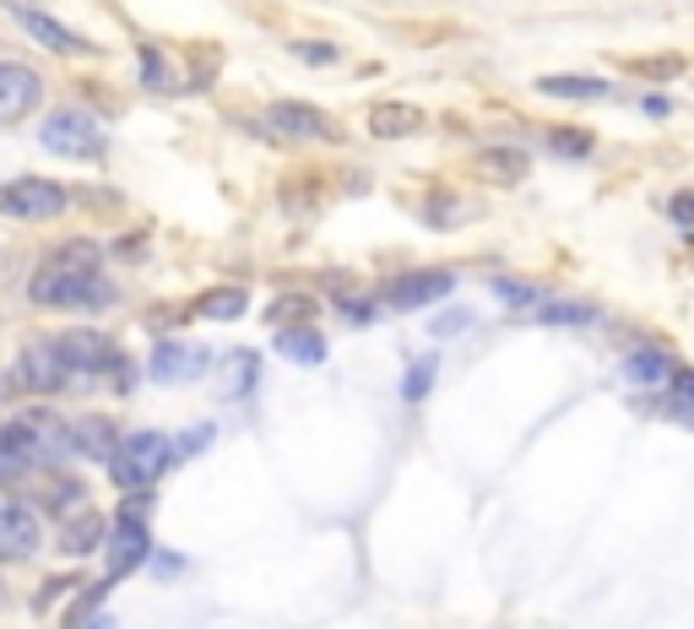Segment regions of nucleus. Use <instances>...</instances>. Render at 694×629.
Masks as SVG:
<instances>
[{"label":"nucleus","instance_id":"nucleus-30","mask_svg":"<svg viewBox=\"0 0 694 629\" xmlns=\"http://www.w3.org/2000/svg\"><path fill=\"white\" fill-rule=\"evenodd\" d=\"M690 407H694V370L678 364V370L667 375V419H684Z\"/></svg>","mask_w":694,"mask_h":629},{"label":"nucleus","instance_id":"nucleus-29","mask_svg":"<svg viewBox=\"0 0 694 629\" xmlns=\"http://www.w3.org/2000/svg\"><path fill=\"white\" fill-rule=\"evenodd\" d=\"M331 304H336V315H348L353 326H364V321H380V298L374 294H353L348 283H336V294H331Z\"/></svg>","mask_w":694,"mask_h":629},{"label":"nucleus","instance_id":"nucleus-39","mask_svg":"<svg viewBox=\"0 0 694 629\" xmlns=\"http://www.w3.org/2000/svg\"><path fill=\"white\" fill-rule=\"evenodd\" d=\"M60 591H77V576H60V581H49V587L39 591V602H33V608H39V613H43V608H49V602H55Z\"/></svg>","mask_w":694,"mask_h":629},{"label":"nucleus","instance_id":"nucleus-6","mask_svg":"<svg viewBox=\"0 0 694 629\" xmlns=\"http://www.w3.org/2000/svg\"><path fill=\"white\" fill-rule=\"evenodd\" d=\"M71 207V190L60 179H43V174H22V179H6L0 185V217H17V223H49Z\"/></svg>","mask_w":694,"mask_h":629},{"label":"nucleus","instance_id":"nucleus-11","mask_svg":"<svg viewBox=\"0 0 694 629\" xmlns=\"http://www.w3.org/2000/svg\"><path fill=\"white\" fill-rule=\"evenodd\" d=\"M43 104V77L22 60H0V126H17Z\"/></svg>","mask_w":694,"mask_h":629},{"label":"nucleus","instance_id":"nucleus-31","mask_svg":"<svg viewBox=\"0 0 694 629\" xmlns=\"http://www.w3.org/2000/svg\"><path fill=\"white\" fill-rule=\"evenodd\" d=\"M489 288H493V298H505L510 309H537V304H543V294H537L531 283H510V277H493Z\"/></svg>","mask_w":694,"mask_h":629},{"label":"nucleus","instance_id":"nucleus-12","mask_svg":"<svg viewBox=\"0 0 694 629\" xmlns=\"http://www.w3.org/2000/svg\"><path fill=\"white\" fill-rule=\"evenodd\" d=\"M206 364H212V353H206L202 342H158L153 358H147V375L158 380V385H179V380L206 375Z\"/></svg>","mask_w":694,"mask_h":629},{"label":"nucleus","instance_id":"nucleus-5","mask_svg":"<svg viewBox=\"0 0 694 629\" xmlns=\"http://www.w3.org/2000/svg\"><path fill=\"white\" fill-rule=\"evenodd\" d=\"M261 130H266L272 141H293V147H315V141L336 147V141H342V126L331 120L326 109L304 104V98H277V104H266Z\"/></svg>","mask_w":694,"mask_h":629},{"label":"nucleus","instance_id":"nucleus-24","mask_svg":"<svg viewBox=\"0 0 694 629\" xmlns=\"http://www.w3.org/2000/svg\"><path fill=\"white\" fill-rule=\"evenodd\" d=\"M43 504L66 521V515L87 510V483L82 478H66V472H49V478H43Z\"/></svg>","mask_w":694,"mask_h":629},{"label":"nucleus","instance_id":"nucleus-23","mask_svg":"<svg viewBox=\"0 0 694 629\" xmlns=\"http://www.w3.org/2000/svg\"><path fill=\"white\" fill-rule=\"evenodd\" d=\"M136 77H141V87H147L153 98H174V92H179V77L168 71L158 43H141V49H136Z\"/></svg>","mask_w":694,"mask_h":629},{"label":"nucleus","instance_id":"nucleus-25","mask_svg":"<svg viewBox=\"0 0 694 629\" xmlns=\"http://www.w3.org/2000/svg\"><path fill=\"white\" fill-rule=\"evenodd\" d=\"M315 315H321V304L310 294H277L266 304V321H272V332L277 326H315Z\"/></svg>","mask_w":694,"mask_h":629},{"label":"nucleus","instance_id":"nucleus-26","mask_svg":"<svg viewBox=\"0 0 694 629\" xmlns=\"http://www.w3.org/2000/svg\"><path fill=\"white\" fill-rule=\"evenodd\" d=\"M543 147L554 158H592L597 153V136L580 126H543Z\"/></svg>","mask_w":694,"mask_h":629},{"label":"nucleus","instance_id":"nucleus-17","mask_svg":"<svg viewBox=\"0 0 694 629\" xmlns=\"http://www.w3.org/2000/svg\"><path fill=\"white\" fill-rule=\"evenodd\" d=\"M537 92H543V98H565V104H608L613 82L608 77H580V71H570V77H537Z\"/></svg>","mask_w":694,"mask_h":629},{"label":"nucleus","instance_id":"nucleus-27","mask_svg":"<svg viewBox=\"0 0 694 629\" xmlns=\"http://www.w3.org/2000/svg\"><path fill=\"white\" fill-rule=\"evenodd\" d=\"M537 326H592L597 321V304H559V298H543L531 309Z\"/></svg>","mask_w":694,"mask_h":629},{"label":"nucleus","instance_id":"nucleus-16","mask_svg":"<svg viewBox=\"0 0 694 629\" xmlns=\"http://www.w3.org/2000/svg\"><path fill=\"white\" fill-rule=\"evenodd\" d=\"M185 315H190V321H240V315H250V294L240 283H217V288H206V294L190 298Z\"/></svg>","mask_w":694,"mask_h":629},{"label":"nucleus","instance_id":"nucleus-21","mask_svg":"<svg viewBox=\"0 0 694 629\" xmlns=\"http://www.w3.org/2000/svg\"><path fill=\"white\" fill-rule=\"evenodd\" d=\"M673 370H678V358L667 347H635V353H624V380H635V385H667Z\"/></svg>","mask_w":694,"mask_h":629},{"label":"nucleus","instance_id":"nucleus-28","mask_svg":"<svg viewBox=\"0 0 694 629\" xmlns=\"http://www.w3.org/2000/svg\"><path fill=\"white\" fill-rule=\"evenodd\" d=\"M635 77H652V82H673V77H684L690 71V60L684 55H641V60H624Z\"/></svg>","mask_w":694,"mask_h":629},{"label":"nucleus","instance_id":"nucleus-19","mask_svg":"<svg viewBox=\"0 0 694 629\" xmlns=\"http://www.w3.org/2000/svg\"><path fill=\"white\" fill-rule=\"evenodd\" d=\"M109 538V515H98V510H77V515H66V527H60V553H92V548H104Z\"/></svg>","mask_w":694,"mask_h":629},{"label":"nucleus","instance_id":"nucleus-7","mask_svg":"<svg viewBox=\"0 0 694 629\" xmlns=\"http://www.w3.org/2000/svg\"><path fill=\"white\" fill-rule=\"evenodd\" d=\"M11 391H28V396H60L66 385H71V370H66V358L55 353V342L43 336V342H28L17 358H11Z\"/></svg>","mask_w":694,"mask_h":629},{"label":"nucleus","instance_id":"nucleus-8","mask_svg":"<svg viewBox=\"0 0 694 629\" xmlns=\"http://www.w3.org/2000/svg\"><path fill=\"white\" fill-rule=\"evenodd\" d=\"M55 342V353L66 358V370L71 375H109L115 364H120V342L109 332H92V326H66L60 336H49Z\"/></svg>","mask_w":694,"mask_h":629},{"label":"nucleus","instance_id":"nucleus-22","mask_svg":"<svg viewBox=\"0 0 694 629\" xmlns=\"http://www.w3.org/2000/svg\"><path fill=\"white\" fill-rule=\"evenodd\" d=\"M527 168L531 164L521 147H483V153H478V174H483L489 185H521Z\"/></svg>","mask_w":694,"mask_h":629},{"label":"nucleus","instance_id":"nucleus-32","mask_svg":"<svg viewBox=\"0 0 694 629\" xmlns=\"http://www.w3.org/2000/svg\"><path fill=\"white\" fill-rule=\"evenodd\" d=\"M287 55L321 71V66H336V55H342V49H336V43H321V39H299V43H287Z\"/></svg>","mask_w":694,"mask_h":629},{"label":"nucleus","instance_id":"nucleus-1","mask_svg":"<svg viewBox=\"0 0 694 629\" xmlns=\"http://www.w3.org/2000/svg\"><path fill=\"white\" fill-rule=\"evenodd\" d=\"M28 298L39 309H104L115 304V283L104 277V250L92 239L55 245L28 277Z\"/></svg>","mask_w":694,"mask_h":629},{"label":"nucleus","instance_id":"nucleus-36","mask_svg":"<svg viewBox=\"0 0 694 629\" xmlns=\"http://www.w3.org/2000/svg\"><path fill=\"white\" fill-rule=\"evenodd\" d=\"M450 217H456V202H450L446 190H434V196H429V223H434V228H446Z\"/></svg>","mask_w":694,"mask_h":629},{"label":"nucleus","instance_id":"nucleus-15","mask_svg":"<svg viewBox=\"0 0 694 629\" xmlns=\"http://www.w3.org/2000/svg\"><path fill=\"white\" fill-rule=\"evenodd\" d=\"M49 462L39 429L28 419H0V466H39Z\"/></svg>","mask_w":694,"mask_h":629},{"label":"nucleus","instance_id":"nucleus-20","mask_svg":"<svg viewBox=\"0 0 694 629\" xmlns=\"http://www.w3.org/2000/svg\"><path fill=\"white\" fill-rule=\"evenodd\" d=\"M272 342H277V353H283V358L304 364V370H310V364H326V336L315 332V326H277Z\"/></svg>","mask_w":694,"mask_h":629},{"label":"nucleus","instance_id":"nucleus-9","mask_svg":"<svg viewBox=\"0 0 694 629\" xmlns=\"http://www.w3.org/2000/svg\"><path fill=\"white\" fill-rule=\"evenodd\" d=\"M456 288V272H440V266H429V272H391L385 283H380V304L385 309H397V315H412V309H423V304H434V298H446Z\"/></svg>","mask_w":694,"mask_h":629},{"label":"nucleus","instance_id":"nucleus-41","mask_svg":"<svg viewBox=\"0 0 694 629\" xmlns=\"http://www.w3.org/2000/svg\"><path fill=\"white\" fill-rule=\"evenodd\" d=\"M6 396H11V375L0 370V402H6Z\"/></svg>","mask_w":694,"mask_h":629},{"label":"nucleus","instance_id":"nucleus-33","mask_svg":"<svg viewBox=\"0 0 694 629\" xmlns=\"http://www.w3.org/2000/svg\"><path fill=\"white\" fill-rule=\"evenodd\" d=\"M429 385H434V358H418L408 375H402V402H423Z\"/></svg>","mask_w":694,"mask_h":629},{"label":"nucleus","instance_id":"nucleus-37","mask_svg":"<svg viewBox=\"0 0 694 629\" xmlns=\"http://www.w3.org/2000/svg\"><path fill=\"white\" fill-rule=\"evenodd\" d=\"M147 564H158V570H164L158 581H179V570H185V559H179V553H158V548L147 553Z\"/></svg>","mask_w":694,"mask_h":629},{"label":"nucleus","instance_id":"nucleus-18","mask_svg":"<svg viewBox=\"0 0 694 629\" xmlns=\"http://www.w3.org/2000/svg\"><path fill=\"white\" fill-rule=\"evenodd\" d=\"M115 445H120V429L104 419V413H87V419L71 423V451L87 456V462H109Z\"/></svg>","mask_w":694,"mask_h":629},{"label":"nucleus","instance_id":"nucleus-10","mask_svg":"<svg viewBox=\"0 0 694 629\" xmlns=\"http://www.w3.org/2000/svg\"><path fill=\"white\" fill-rule=\"evenodd\" d=\"M39 548H43L39 510L22 500H6L0 504V564H28Z\"/></svg>","mask_w":694,"mask_h":629},{"label":"nucleus","instance_id":"nucleus-38","mask_svg":"<svg viewBox=\"0 0 694 629\" xmlns=\"http://www.w3.org/2000/svg\"><path fill=\"white\" fill-rule=\"evenodd\" d=\"M641 109H646L652 120H667V115H673V98H667V92H646V98H641Z\"/></svg>","mask_w":694,"mask_h":629},{"label":"nucleus","instance_id":"nucleus-13","mask_svg":"<svg viewBox=\"0 0 694 629\" xmlns=\"http://www.w3.org/2000/svg\"><path fill=\"white\" fill-rule=\"evenodd\" d=\"M11 17H17V22H22V28L43 43V49H55V55H98V43L82 39V33H77V28H66V22H55V17L39 11V6H22V0H17V6H11Z\"/></svg>","mask_w":694,"mask_h":629},{"label":"nucleus","instance_id":"nucleus-2","mask_svg":"<svg viewBox=\"0 0 694 629\" xmlns=\"http://www.w3.org/2000/svg\"><path fill=\"white\" fill-rule=\"evenodd\" d=\"M153 494H125V504L109 515V538H104V581L120 587L125 576H136L153 553Z\"/></svg>","mask_w":694,"mask_h":629},{"label":"nucleus","instance_id":"nucleus-4","mask_svg":"<svg viewBox=\"0 0 694 629\" xmlns=\"http://www.w3.org/2000/svg\"><path fill=\"white\" fill-rule=\"evenodd\" d=\"M39 147L55 158H77V164H98L109 153V136L104 126L87 115V109H49L39 126Z\"/></svg>","mask_w":694,"mask_h":629},{"label":"nucleus","instance_id":"nucleus-34","mask_svg":"<svg viewBox=\"0 0 694 629\" xmlns=\"http://www.w3.org/2000/svg\"><path fill=\"white\" fill-rule=\"evenodd\" d=\"M212 434H217L212 423L190 429V434H179V440H174V456H196V451H206V440H212Z\"/></svg>","mask_w":694,"mask_h":629},{"label":"nucleus","instance_id":"nucleus-40","mask_svg":"<svg viewBox=\"0 0 694 629\" xmlns=\"http://www.w3.org/2000/svg\"><path fill=\"white\" fill-rule=\"evenodd\" d=\"M467 326H472V315H467V309H456V315H440V321H434V336L467 332Z\"/></svg>","mask_w":694,"mask_h":629},{"label":"nucleus","instance_id":"nucleus-3","mask_svg":"<svg viewBox=\"0 0 694 629\" xmlns=\"http://www.w3.org/2000/svg\"><path fill=\"white\" fill-rule=\"evenodd\" d=\"M109 483L120 494H153V483L174 466V440L164 429H136V434H120V445L109 451Z\"/></svg>","mask_w":694,"mask_h":629},{"label":"nucleus","instance_id":"nucleus-35","mask_svg":"<svg viewBox=\"0 0 694 629\" xmlns=\"http://www.w3.org/2000/svg\"><path fill=\"white\" fill-rule=\"evenodd\" d=\"M667 217H673L678 228H694V190H678V196L667 202Z\"/></svg>","mask_w":694,"mask_h":629},{"label":"nucleus","instance_id":"nucleus-14","mask_svg":"<svg viewBox=\"0 0 694 629\" xmlns=\"http://www.w3.org/2000/svg\"><path fill=\"white\" fill-rule=\"evenodd\" d=\"M418 126H423V109H412L408 98H380V104H369V136H374V141H408Z\"/></svg>","mask_w":694,"mask_h":629}]
</instances>
